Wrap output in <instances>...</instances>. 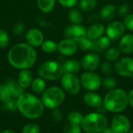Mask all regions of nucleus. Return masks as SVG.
<instances>
[{
	"instance_id": "obj_1",
	"label": "nucleus",
	"mask_w": 133,
	"mask_h": 133,
	"mask_svg": "<svg viewBox=\"0 0 133 133\" xmlns=\"http://www.w3.org/2000/svg\"><path fill=\"white\" fill-rule=\"evenodd\" d=\"M9 64L18 69H29L37 60V52L27 43H19L12 46L7 55Z\"/></svg>"
},
{
	"instance_id": "obj_2",
	"label": "nucleus",
	"mask_w": 133,
	"mask_h": 133,
	"mask_svg": "<svg viewBox=\"0 0 133 133\" xmlns=\"http://www.w3.org/2000/svg\"><path fill=\"white\" fill-rule=\"evenodd\" d=\"M17 109L20 114L29 119L40 118L44 113V104L41 100L30 93H23L16 100Z\"/></svg>"
},
{
	"instance_id": "obj_3",
	"label": "nucleus",
	"mask_w": 133,
	"mask_h": 133,
	"mask_svg": "<svg viewBox=\"0 0 133 133\" xmlns=\"http://www.w3.org/2000/svg\"><path fill=\"white\" fill-rule=\"evenodd\" d=\"M103 104L107 111L112 113H120L129 105L128 94L120 88L110 90L103 99Z\"/></svg>"
},
{
	"instance_id": "obj_4",
	"label": "nucleus",
	"mask_w": 133,
	"mask_h": 133,
	"mask_svg": "<svg viewBox=\"0 0 133 133\" xmlns=\"http://www.w3.org/2000/svg\"><path fill=\"white\" fill-rule=\"evenodd\" d=\"M107 118L101 113L92 112L83 116L80 124L82 129L86 133H100L108 127Z\"/></svg>"
},
{
	"instance_id": "obj_5",
	"label": "nucleus",
	"mask_w": 133,
	"mask_h": 133,
	"mask_svg": "<svg viewBox=\"0 0 133 133\" xmlns=\"http://www.w3.org/2000/svg\"><path fill=\"white\" fill-rule=\"evenodd\" d=\"M38 75L44 80H56L64 74L62 64L57 61L49 60L41 63L37 69Z\"/></svg>"
},
{
	"instance_id": "obj_6",
	"label": "nucleus",
	"mask_w": 133,
	"mask_h": 133,
	"mask_svg": "<svg viewBox=\"0 0 133 133\" xmlns=\"http://www.w3.org/2000/svg\"><path fill=\"white\" fill-rule=\"evenodd\" d=\"M41 101L44 107L49 109L58 108L65 101V92L58 87H50L42 93Z\"/></svg>"
},
{
	"instance_id": "obj_7",
	"label": "nucleus",
	"mask_w": 133,
	"mask_h": 133,
	"mask_svg": "<svg viewBox=\"0 0 133 133\" xmlns=\"http://www.w3.org/2000/svg\"><path fill=\"white\" fill-rule=\"evenodd\" d=\"M61 84L69 94H77L81 87L80 79L74 73H64L61 77Z\"/></svg>"
},
{
	"instance_id": "obj_8",
	"label": "nucleus",
	"mask_w": 133,
	"mask_h": 133,
	"mask_svg": "<svg viewBox=\"0 0 133 133\" xmlns=\"http://www.w3.org/2000/svg\"><path fill=\"white\" fill-rule=\"evenodd\" d=\"M79 79L81 85L89 91H95L102 86L101 76L94 72L87 71L81 75Z\"/></svg>"
},
{
	"instance_id": "obj_9",
	"label": "nucleus",
	"mask_w": 133,
	"mask_h": 133,
	"mask_svg": "<svg viewBox=\"0 0 133 133\" xmlns=\"http://www.w3.org/2000/svg\"><path fill=\"white\" fill-rule=\"evenodd\" d=\"M114 69L116 73L123 77H132L133 76V58L131 57H122L118 58Z\"/></svg>"
},
{
	"instance_id": "obj_10",
	"label": "nucleus",
	"mask_w": 133,
	"mask_h": 133,
	"mask_svg": "<svg viewBox=\"0 0 133 133\" xmlns=\"http://www.w3.org/2000/svg\"><path fill=\"white\" fill-rule=\"evenodd\" d=\"M115 133H128L131 128L129 118L122 114H118L112 118L111 127Z\"/></svg>"
},
{
	"instance_id": "obj_11",
	"label": "nucleus",
	"mask_w": 133,
	"mask_h": 133,
	"mask_svg": "<svg viewBox=\"0 0 133 133\" xmlns=\"http://www.w3.org/2000/svg\"><path fill=\"white\" fill-rule=\"evenodd\" d=\"M64 34L66 38L73 40L77 43L87 37V28L80 24H72L65 28Z\"/></svg>"
},
{
	"instance_id": "obj_12",
	"label": "nucleus",
	"mask_w": 133,
	"mask_h": 133,
	"mask_svg": "<svg viewBox=\"0 0 133 133\" xmlns=\"http://www.w3.org/2000/svg\"><path fill=\"white\" fill-rule=\"evenodd\" d=\"M125 26L121 21H112L110 23L105 29L106 36H108L111 41H117L120 39L125 32Z\"/></svg>"
},
{
	"instance_id": "obj_13",
	"label": "nucleus",
	"mask_w": 133,
	"mask_h": 133,
	"mask_svg": "<svg viewBox=\"0 0 133 133\" xmlns=\"http://www.w3.org/2000/svg\"><path fill=\"white\" fill-rule=\"evenodd\" d=\"M81 67L86 71L94 72L101 65V58L97 54L89 53L86 55L81 60Z\"/></svg>"
},
{
	"instance_id": "obj_14",
	"label": "nucleus",
	"mask_w": 133,
	"mask_h": 133,
	"mask_svg": "<svg viewBox=\"0 0 133 133\" xmlns=\"http://www.w3.org/2000/svg\"><path fill=\"white\" fill-rule=\"evenodd\" d=\"M78 50V45L76 41L69 38H65L58 43V51L64 56L73 55Z\"/></svg>"
},
{
	"instance_id": "obj_15",
	"label": "nucleus",
	"mask_w": 133,
	"mask_h": 133,
	"mask_svg": "<svg viewBox=\"0 0 133 133\" xmlns=\"http://www.w3.org/2000/svg\"><path fill=\"white\" fill-rule=\"evenodd\" d=\"M26 43L32 47H39L44 41V34L37 28H31L26 33Z\"/></svg>"
},
{
	"instance_id": "obj_16",
	"label": "nucleus",
	"mask_w": 133,
	"mask_h": 133,
	"mask_svg": "<svg viewBox=\"0 0 133 133\" xmlns=\"http://www.w3.org/2000/svg\"><path fill=\"white\" fill-rule=\"evenodd\" d=\"M118 48L121 52L129 55L133 53V34H127L120 38Z\"/></svg>"
},
{
	"instance_id": "obj_17",
	"label": "nucleus",
	"mask_w": 133,
	"mask_h": 133,
	"mask_svg": "<svg viewBox=\"0 0 133 133\" xmlns=\"http://www.w3.org/2000/svg\"><path fill=\"white\" fill-rule=\"evenodd\" d=\"M83 101L89 107L97 108L103 104V98L100 94L94 91H89L84 94Z\"/></svg>"
},
{
	"instance_id": "obj_18",
	"label": "nucleus",
	"mask_w": 133,
	"mask_h": 133,
	"mask_svg": "<svg viewBox=\"0 0 133 133\" xmlns=\"http://www.w3.org/2000/svg\"><path fill=\"white\" fill-rule=\"evenodd\" d=\"M105 32V27L101 23H94L87 29V37L92 41H96Z\"/></svg>"
},
{
	"instance_id": "obj_19",
	"label": "nucleus",
	"mask_w": 133,
	"mask_h": 133,
	"mask_svg": "<svg viewBox=\"0 0 133 133\" xmlns=\"http://www.w3.org/2000/svg\"><path fill=\"white\" fill-rule=\"evenodd\" d=\"M33 74L29 69L20 70L18 76V83L23 88L26 89L30 87L33 82Z\"/></svg>"
},
{
	"instance_id": "obj_20",
	"label": "nucleus",
	"mask_w": 133,
	"mask_h": 133,
	"mask_svg": "<svg viewBox=\"0 0 133 133\" xmlns=\"http://www.w3.org/2000/svg\"><path fill=\"white\" fill-rule=\"evenodd\" d=\"M64 73H74L78 72L81 69V63L76 59L70 58L65 60L62 64Z\"/></svg>"
},
{
	"instance_id": "obj_21",
	"label": "nucleus",
	"mask_w": 133,
	"mask_h": 133,
	"mask_svg": "<svg viewBox=\"0 0 133 133\" xmlns=\"http://www.w3.org/2000/svg\"><path fill=\"white\" fill-rule=\"evenodd\" d=\"M116 15V7L113 4H107L100 11V17L104 21L112 20Z\"/></svg>"
},
{
	"instance_id": "obj_22",
	"label": "nucleus",
	"mask_w": 133,
	"mask_h": 133,
	"mask_svg": "<svg viewBox=\"0 0 133 133\" xmlns=\"http://www.w3.org/2000/svg\"><path fill=\"white\" fill-rule=\"evenodd\" d=\"M77 45L78 48L83 51H93L98 52L96 41H92L88 37H85L81 41H79V42H77Z\"/></svg>"
},
{
	"instance_id": "obj_23",
	"label": "nucleus",
	"mask_w": 133,
	"mask_h": 133,
	"mask_svg": "<svg viewBox=\"0 0 133 133\" xmlns=\"http://www.w3.org/2000/svg\"><path fill=\"white\" fill-rule=\"evenodd\" d=\"M6 86L9 87L11 94L13 97H19L22 94H23V88L19 84L18 81H15L13 79L9 80L7 81V83H5Z\"/></svg>"
},
{
	"instance_id": "obj_24",
	"label": "nucleus",
	"mask_w": 133,
	"mask_h": 133,
	"mask_svg": "<svg viewBox=\"0 0 133 133\" xmlns=\"http://www.w3.org/2000/svg\"><path fill=\"white\" fill-rule=\"evenodd\" d=\"M55 2L56 0H37L38 9L44 13L51 12L55 5Z\"/></svg>"
},
{
	"instance_id": "obj_25",
	"label": "nucleus",
	"mask_w": 133,
	"mask_h": 133,
	"mask_svg": "<svg viewBox=\"0 0 133 133\" xmlns=\"http://www.w3.org/2000/svg\"><path fill=\"white\" fill-rule=\"evenodd\" d=\"M32 90L36 94H42L46 90V83L44 79L39 77L33 79L30 85Z\"/></svg>"
},
{
	"instance_id": "obj_26",
	"label": "nucleus",
	"mask_w": 133,
	"mask_h": 133,
	"mask_svg": "<svg viewBox=\"0 0 133 133\" xmlns=\"http://www.w3.org/2000/svg\"><path fill=\"white\" fill-rule=\"evenodd\" d=\"M120 55L121 51L118 48H110L105 51V58L108 62H116L118 58H120Z\"/></svg>"
},
{
	"instance_id": "obj_27",
	"label": "nucleus",
	"mask_w": 133,
	"mask_h": 133,
	"mask_svg": "<svg viewBox=\"0 0 133 133\" xmlns=\"http://www.w3.org/2000/svg\"><path fill=\"white\" fill-rule=\"evenodd\" d=\"M97 5V0H80L79 6L83 12L93 11Z\"/></svg>"
},
{
	"instance_id": "obj_28",
	"label": "nucleus",
	"mask_w": 133,
	"mask_h": 133,
	"mask_svg": "<svg viewBox=\"0 0 133 133\" xmlns=\"http://www.w3.org/2000/svg\"><path fill=\"white\" fill-rule=\"evenodd\" d=\"M83 16L82 12L77 9H72L69 12V19L72 24H80Z\"/></svg>"
},
{
	"instance_id": "obj_29",
	"label": "nucleus",
	"mask_w": 133,
	"mask_h": 133,
	"mask_svg": "<svg viewBox=\"0 0 133 133\" xmlns=\"http://www.w3.org/2000/svg\"><path fill=\"white\" fill-rule=\"evenodd\" d=\"M95 41H96V44L98 49V52H101L109 48L111 40L108 36H102L97 40H96Z\"/></svg>"
},
{
	"instance_id": "obj_30",
	"label": "nucleus",
	"mask_w": 133,
	"mask_h": 133,
	"mask_svg": "<svg viewBox=\"0 0 133 133\" xmlns=\"http://www.w3.org/2000/svg\"><path fill=\"white\" fill-rule=\"evenodd\" d=\"M43 51L46 53H53L58 51V44L52 40L44 41L42 44L41 45Z\"/></svg>"
},
{
	"instance_id": "obj_31",
	"label": "nucleus",
	"mask_w": 133,
	"mask_h": 133,
	"mask_svg": "<svg viewBox=\"0 0 133 133\" xmlns=\"http://www.w3.org/2000/svg\"><path fill=\"white\" fill-rule=\"evenodd\" d=\"M81 132H82L81 125L72 122H68L67 123L65 124L63 127L64 133H81Z\"/></svg>"
},
{
	"instance_id": "obj_32",
	"label": "nucleus",
	"mask_w": 133,
	"mask_h": 133,
	"mask_svg": "<svg viewBox=\"0 0 133 133\" xmlns=\"http://www.w3.org/2000/svg\"><path fill=\"white\" fill-rule=\"evenodd\" d=\"M83 118V115L79 111H71L70 113L68 114V116H67L68 122L78 124V125L81 124Z\"/></svg>"
},
{
	"instance_id": "obj_33",
	"label": "nucleus",
	"mask_w": 133,
	"mask_h": 133,
	"mask_svg": "<svg viewBox=\"0 0 133 133\" xmlns=\"http://www.w3.org/2000/svg\"><path fill=\"white\" fill-rule=\"evenodd\" d=\"M11 92L6 84L0 85V101L5 102L12 98Z\"/></svg>"
},
{
	"instance_id": "obj_34",
	"label": "nucleus",
	"mask_w": 133,
	"mask_h": 133,
	"mask_svg": "<svg viewBox=\"0 0 133 133\" xmlns=\"http://www.w3.org/2000/svg\"><path fill=\"white\" fill-rule=\"evenodd\" d=\"M113 66L111 64V62H109L108 61H106V62H101V65H100V70L101 72L104 75V76H110L112 72H113Z\"/></svg>"
},
{
	"instance_id": "obj_35",
	"label": "nucleus",
	"mask_w": 133,
	"mask_h": 133,
	"mask_svg": "<svg viewBox=\"0 0 133 133\" xmlns=\"http://www.w3.org/2000/svg\"><path fill=\"white\" fill-rule=\"evenodd\" d=\"M117 85V81L115 78L111 76H108L102 80V86L107 90L115 89Z\"/></svg>"
},
{
	"instance_id": "obj_36",
	"label": "nucleus",
	"mask_w": 133,
	"mask_h": 133,
	"mask_svg": "<svg viewBox=\"0 0 133 133\" xmlns=\"http://www.w3.org/2000/svg\"><path fill=\"white\" fill-rule=\"evenodd\" d=\"M2 108L7 111H15L17 110L16 101L11 98L5 102H2Z\"/></svg>"
},
{
	"instance_id": "obj_37",
	"label": "nucleus",
	"mask_w": 133,
	"mask_h": 133,
	"mask_svg": "<svg viewBox=\"0 0 133 133\" xmlns=\"http://www.w3.org/2000/svg\"><path fill=\"white\" fill-rule=\"evenodd\" d=\"M22 133H40V127L35 123H28L23 128Z\"/></svg>"
},
{
	"instance_id": "obj_38",
	"label": "nucleus",
	"mask_w": 133,
	"mask_h": 133,
	"mask_svg": "<svg viewBox=\"0 0 133 133\" xmlns=\"http://www.w3.org/2000/svg\"><path fill=\"white\" fill-rule=\"evenodd\" d=\"M9 44V34L3 29H0V48H5Z\"/></svg>"
},
{
	"instance_id": "obj_39",
	"label": "nucleus",
	"mask_w": 133,
	"mask_h": 133,
	"mask_svg": "<svg viewBox=\"0 0 133 133\" xmlns=\"http://www.w3.org/2000/svg\"><path fill=\"white\" fill-rule=\"evenodd\" d=\"M123 23L126 29L133 31V13H129L128 16H125Z\"/></svg>"
},
{
	"instance_id": "obj_40",
	"label": "nucleus",
	"mask_w": 133,
	"mask_h": 133,
	"mask_svg": "<svg viewBox=\"0 0 133 133\" xmlns=\"http://www.w3.org/2000/svg\"><path fill=\"white\" fill-rule=\"evenodd\" d=\"M130 6L129 4H126V3H123L122 4L119 8H118V14L122 16H128L129 13H130Z\"/></svg>"
},
{
	"instance_id": "obj_41",
	"label": "nucleus",
	"mask_w": 133,
	"mask_h": 133,
	"mask_svg": "<svg viewBox=\"0 0 133 133\" xmlns=\"http://www.w3.org/2000/svg\"><path fill=\"white\" fill-rule=\"evenodd\" d=\"M12 30H13V33L16 34V35H20L21 34L23 33L24 30H25V26L23 23L21 22H18L16 23L13 27H12Z\"/></svg>"
},
{
	"instance_id": "obj_42",
	"label": "nucleus",
	"mask_w": 133,
	"mask_h": 133,
	"mask_svg": "<svg viewBox=\"0 0 133 133\" xmlns=\"http://www.w3.org/2000/svg\"><path fill=\"white\" fill-rule=\"evenodd\" d=\"M57 1L61 5H62L65 8H72L78 2V0H57Z\"/></svg>"
},
{
	"instance_id": "obj_43",
	"label": "nucleus",
	"mask_w": 133,
	"mask_h": 133,
	"mask_svg": "<svg viewBox=\"0 0 133 133\" xmlns=\"http://www.w3.org/2000/svg\"><path fill=\"white\" fill-rule=\"evenodd\" d=\"M51 117L54 119V121L60 122L62 119V114L61 111L58 108H56L52 109V111H51Z\"/></svg>"
},
{
	"instance_id": "obj_44",
	"label": "nucleus",
	"mask_w": 133,
	"mask_h": 133,
	"mask_svg": "<svg viewBox=\"0 0 133 133\" xmlns=\"http://www.w3.org/2000/svg\"><path fill=\"white\" fill-rule=\"evenodd\" d=\"M128 98H129V104L133 108V89L131 90L128 94Z\"/></svg>"
},
{
	"instance_id": "obj_45",
	"label": "nucleus",
	"mask_w": 133,
	"mask_h": 133,
	"mask_svg": "<svg viewBox=\"0 0 133 133\" xmlns=\"http://www.w3.org/2000/svg\"><path fill=\"white\" fill-rule=\"evenodd\" d=\"M106 111H107V109L105 108V107L104 106L103 104L97 108V112L98 113H101V114H103L104 115V113H105Z\"/></svg>"
},
{
	"instance_id": "obj_46",
	"label": "nucleus",
	"mask_w": 133,
	"mask_h": 133,
	"mask_svg": "<svg viewBox=\"0 0 133 133\" xmlns=\"http://www.w3.org/2000/svg\"><path fill=\"white\" fill-rule=\"evenodd\" d=\"M100 133H115V132L112 131V129H111V128L107 127V128H105L102 132H101Z\"/></svg>"
},
{
	"instance_id": "obj_47",
	"label": "nucleus",
	"mask_w": 133,
	"mask_h": 133,
	"mask_svg": "<svg viewBox=\"0 0 133 133\" xmlns=\"http://www.w3.org/2000/svg\"><path fill=\"white\" fill-rule=\"evenodd\" d=\"M0 133H16L15 132L12 131V130H9V129H5V130H3Z\"/></svg>"
},
{
	"instance_id": "obj_48",
	"label": "nucleus",
	"mask_w": 133,
	"mask_h": 133,
	"mask_svg": "<svg viewBox=\"0 0 133 133\" xmlns=\"http://www.w3.org/2000/svg\"><path fill=\"white\" fill-rule=\"evenodd\" d=\"M128 133H133V129H132V130H129V131L128 132Z\"/></svg>"
},
{
	"instance_id": "obj_49",
	"label": "nucleus",
	"mask_w": 133,
	"mask_h": 133,
	"mask_svg": "<svg viewBox=\"0 0 133 133\" xmlns=\"http://www.w3.org/2000/svg\"><path fill=\"white\" fill-rule=\"evenodd\" d=\"M132 79H133V76H132Z\"/></svg>"
}]
</instances>
